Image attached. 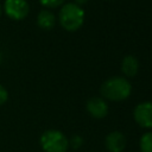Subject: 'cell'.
Wrapping results in <instances>:
<instances>
[{
    "instance_id": "9c48e42d",
    "label": "cell",
    "mask_w": 152,
    "mask_h": 152,
    "mask_svg": "<svg viewBox=\"0 0 152 152\" xmlns=\"http://www.w3.org/2000/svg\"><path fill=\"white\" fill-rule=\"evenodd\" d=\"M56 24L55 14L49 10H42L37 15V25L43 30H51Z\"/></svg>"
},
{
    "instance_id": "7a4b0ae2",
    "label": "cell",
    "mask_w": 152,
    "mask_h": 152,
    "mask_svg": "<svg viewBox=\"0 0 152 152\" xmlns=\"http://www.w3.org/2000/svg\"><path fill=\"white\" fill-rule=\"evenodd\" d=\"M58 21L61 26L66 31L78 30L84 21V11L75 2L64 4L58 13Z\"/></svg>"
},
{
    "instance_id": "9a60e30c",
    "label": "cell",
    "mask_w": 152,
    "mask_h": 152,
    "mask_svg": "<svg viewBox=\"0 0 152 152\" xmlns=\"http://www.w3.org/2000/svg\"><path fill=\"white\" fill-rule=\"evenodd\" d=\"M1 14H2V7H1V5H0V17H1Z\"/></svg>"
},
{
    "instance_id": "ba28073f",
    "label": "cell",
    "mask_w": 152,
    "mask_h": 152,
    "mask_svg": "<svg viewBox=\"0 0 152 152\" xmlns=\"http://www.w3.org/2000/svg\"><path fill=\"white\" fill-rule=\"evenodd\" d=\"M138 70H139V62H138V59L134 56L128 55V56L124 57V59L121 62V71L127 77L135 76Z\"/></svg>"
},
{
    "instance_id": "7c38bea8",
    "label": "cell",
    "mask_w": 152,
    "mask_h": 152,
    "mask_svg": "<svg viewBox=\"0 0 152 152\" xmlns=\"http://www.w3.org/2000/svg\"><path fill=\"white\" fill-rule=\"evenodd\" d=\"M82 142H83V140H82V138L80 135H74L71 138V140L69 141V145H71L72 148H78L82 145Z\"/></svg>"
},
{
    "instance_id": "6da1fadb",
    "label": "cell",
    "mask_w": 152,
    "mask_h": 152,
    "mask_svg": "<svg viewBox=\"0 0 152 152\" xmlns=\"http://www.w3.org/2000/svg\"><path fill=\"white\" fill-rule=\"evenodd\" d=\"M100 91L102 99L119 102L126 100L131 95L132 86L126 78L120 76H114L102 83Z\"/></svg>"
},
{
    "instance_id": "8fae6325",
    "label": "cell",
    "mask_w": 152,
    "mask_h": 152,
    "mask_svg": "<svg viewBox=\"0 0 152 152\" xmlns=\"http://www.w3.org/2000/svg\"><path fill=\"white\" fill-rule=\"evenodd\" d=\"M65 0H39L40 5L46 8H57L62 5H64Z\"/></svg>"
},
{
    "instance_id": "52a82bcc",
    "label": "cell",
    "mask_w": 152,
    "mask_h": 152,
    "mask_svg": "<svg viewBox=\"0 0 152 152\" xmlns=\"http://www.w3.org/2000/svg\"><path fill=\"white\" fill-rule=\"evenodd\" d=\"M104 144L109 152H122L126 146V138L121 132L113 131L106 137Z\"/></svg>"
},
{
    "instance_id": "5b68a950",
    "label": "cell",
    "mask_w": 152,
    "mask_h": 152,
    "mask_svg": "<svg viewBox=\"0 0 152 152\" xmlns=\"http://www.w3.org/2000/svg\"><path fill=\"white\" fill-rule=\"evenodd\" d=\"M135 122L144 128H152V102L145 101L135 106L133 110Z\"/></svg>"
},
{
    "instance_id": "30bf717a",
    "label": "cell",
    "mask_w": 152,
    "mask_h": 152,
    "mask_svg": "<svg viewBox=\"0 0 152 152\" xmlns=\"http://www.w3.org/2000/svg\"><path fill=\"white\" fill-rule=\"evenodd\" d=\"M139 146L140 152H152V132H146L141 135Z\"/></svg>"
},
{
    "instance_id": "4fadbf2b",
    "label": "cell",
    "mask_w": 152,
    "mask_h": 152,
    "mask_svg": "<svg viewBox=\"0 0 152 152\" xmlns=\"http://www.w3.org/2000/svg\"><path fill=\"white\" fill-rule=\"evenodd\" d=\"M7 100H8V91L4 86L0 84V106L4 104Z\"/></svg>"
},
{
    "instance_id": "2e32d148",
    "label": "cell",
    "mask_w": 152,
    "mask_h": 152,
    "mask_svg": "<svg viewBox=\"0 0 152 152\" xmlns=\"http://www.w3.org/2000/svg\"><path fill=\"white\" fill-rule=\"evenodd\" d=\"M1 59H2V56H1V51H0V63H1Z\"/></svg>"
},
{
    "instance_id": "277c9868",
    "label": "cell",
    "mask_w": 152,
    "mask_h": 152,
    "mask_svg": "<svg viewBox=\"0 0 152 152\" xmlns=\"http://www.w3.org/2000/svg\"><path fill=\"white\" fill-rule=\"evenodd\" d=\"M2 11L12 20H23L30 12V5L26 0H5Z\"/></svg>"
},
{
    "instance_id": "8992f818",
    "label": "cell",
    "mask_w": 152,
    "mask_h": 152,
    "mask_svg": "<svg viewBox=\"0 0 152 152\" xmlns=\"http://www.w3.org/2000/svg\"><path fill=\"white\" fill-rule=\"evenodd\" d=\"M86 108L88 113L95 119H102L108 113V104L102 97H96V96L90 97L87 101Z\"/></svg>"
},
{
    "instance_id": "3957f363",
    "label": "cell",
    "mask_w": 152,
    "mask_h": 152,
    "mask_svg": "<svg viewBox=\"0 0 152 152\" xmlns=\"http://www.w3.org/2000/svg\"><path fill=\"white\" fill-rule=\"evenodd\" d=\"M39 144L44 152H66L69 148V140L58 129L45 131L40 135Z\"/></svg>"
},
{
    "instance_id": "5bb4252c",
    "label": "cell",
    "mask_w": 152,
    "mask_h": 152,
    "mask_svg": "<svg viewBox=\"0 0 152 152\" xmlns=\"http://www.w3.org/2000/svg\"><path fill=\"white\" fill-rule=\"evenodd\" d=\"M87 1H88V0H75V4L78 5V6H81V5H84Z\"/></svg>"
}]
</instances>
